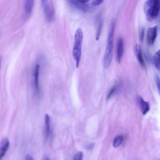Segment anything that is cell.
Segmentation results:
<instances>
[{"label": "cell", "instance_id": "6da1fadb", "mask_svg": "<svg viewBox=\"0 0 160 160\" xmlns=\"http://www.w3.org/2000/svg\"><path fill=\"white\" fill-rule=\"evenodd\" d=\"M115 23L112 21L111 24L108 36V42L106 48V50L103 58V66L104 68H108L111 63L113 54V39H114V32Z\"/></svg>", "mask_w": 160, "mask_h": 160}, {"label": "cell", "instance_id": "7a4b0ae2", "mask_svg": "<svg viewBox=\"0 0 160 160\" xmlns=\"http://www.w3.org/2000/svg\"><path fill=\"white\" fill-rule=\"evenodd\" d=\"M83 40V32L81 28H78L74 34V41L72 48V56L76 62V67H79L81 58V48Z\"/></svg>", "mask_w": 160, "mask_h": 160}, {"label": "cell", "instance_id": "3957f363", "mask_svg": "<svg viewBox=\"0 0 160 160\" xmlns=\"http://www.w3.org/2000/svg\"><path fill=\"white\" fill-rule=\"evenodd\" d=\"M144 10L148 21H152L159 13L160 0H146Z\"/></svg>", "mask_w": 160, "mask_h": 160}, {"label": "cell", "instance_id": "277c9868", "mask_svg": "<svg viewBox=\"0 0 160 160\" xmlns=\"http://www.w3.org/2000/svg\"><path fill=\"white\" fill-rule=\"evenodd\" d=\"M40 66L39 64H36L33 70V87L36 94H39L40 93V85H39V72Z\"/></svg>", "mask_w": 160, "mask_h": 160}, {"label": "cell", "instance_id": "5b68a950", "mask_svg": "<svg viewBox=\"0 0 160 160\" xmlns=\"http://www.w3.org/2000/svg\"><path fill=\"white\" fill-rule=\"evenodd\" d=\"M43 8H44V16L46 17V20L48 22L52 21L54 19V9L52 8V6L49 5L48 4L46 3L42 5Z\"/></svg>", "mask_w": 160, "mask_h": 160}, {"label": "cell", "instance_id": "8992f818", "mask_svg": "<svg viewBox=\"0 0 160 160\" xmlns=\"http://www.w3.org/2000/svg\"><path fill=\"white\" fill-rule=\"evenodd\" d=\"M158 34V28L157 26H154L148 29L147 31V41L149 45L152 44L157 37Z\"/></svg>", "mask_w": 160, "mask_h": 160}, {"label": "cell", "instance_id": "52a82bcc", "mask_svg": "<svg viewBox=\"0 0 160 160\" xmlns=\"http://www.w3.org/2000/svg\"><path fill=\"white\" fill-rule=\"evenodd\" d=\"M124 53V43L121 38H119L117 41L116 45V59L118 63H119L122 59Z\"/></svg>", "mask_w": 160, "mask_h": 160}, {"label": "cell", "instance_id": "ba28073f", "mask_svg": "<svg viewBox=\"0 0 160 160\" xmlns=\"http://www.w3.org/2000/svg\"><path fill=\"white\" fill-rule=\"evenodd\" d=\"M9 141L8 138H3L0 143V160H2L5 156L9 147Z\"/></svg>", "mask_w": 160, "mask_h": 160}, {"label": "cell", "instance_id": "9c48e42d", "mask_svg": "<svg viewBox=\"0 0 160 160\" xmlns=\"http://www.w3.org/2000/svg\"><path fill=\"white\" fill-rule=\"evenodd\" d=\"M51 134V118L48 114L44 115V135L46 139L49 138Z\"/></svg>", "mask_w": 160, "mask_h": 160}, {"label": "cell", "instance_id": "30bf717a", "mask_svg": "<svg viewBox=\"0 0 160 160\" xmlns=\"http://www.w3.org/2000/svg\"><path fill=\"white\" fill-rule=\"evenodd\" d=\"M138 102H139V107H140L141 111L142 112V114L143 115L146 114L150 109L148 102L145 101L141 97L138 98Z\"/></svg>", "mask_w": 160, "mask_h": 160}, {"label": "cell", "instance_id": "8fae6325", "mask_svg": "<svg viewBox=\"0 0 160 160\" xmlns=\"http://www.w3.org/2000/svg\"><path fill=\"white\" fill-rule=\"evenodd\" d=\"M134 52H135V54H136V58L138 59V61L139 63L142 67H144L145 63H144V59H143L141 49V47L138 44L135 45V46H134Z\"/></svg>", "mask_w": 160, "mask_h": 160}, {"label": "cell", "instance_id": "7c38bea8", "mask_svg": "<svg viewBox=\"0 0 160 160\" xmlns=\"http://www.w3.org/2000/svg\"><path fill=\"white\" fill-rule=\"evenodd\" d=\"M33 4H34V0H25L24 11L26 15H29L31 12Z\"/></svg>", "mask_w": 160, "mask_h": 160}, {"label": "cell", "instance_id": "4fadbf2b", "mask_svg": "<svg viewBox=\"0 0 160 160\" xmlns=\"http://www.w3.org/2000/svg\"><path fill=\"white\" fill-rule=\"evenodd\" d=\"M70 2L76 8L81 10V11H86L88 9V6L86 5V4L81 3L76 0H69Z\"/></svg>", "mask_w": 160, "mask_h": 160}, {"label": "cell", "instance_id": "5bb4252c", "mask_svg": "<svg viewBox=\"0 0 160 160\" xmlns=\"http://www.w3.org/2000/svg\"><path fill=\"white\" fill-rule=\"evenodd\" d=\"M123 140H124V137L122 135H118V136H116V138L114 139V141L112 142L113 147L115 148L119 147L123 142Z\"/></svg>", "mask_w": 160, "mask_h": 160}, {"label": "cell", "instance_id": "9a60e30c", "mask_svg": "<svg viewBox=\"0 0 160 160\" xmlns=\"http://www.w3.org/2000/svg\"><path fill=\"white\" fill-rule=\"evenodd\" d=\"M154 63L156 68L160 71V49L158 50L154 56Z\"/></svg>", "mask_w": 160, "mask_h": 160}, {"label": "cell", "instance_id": "2e32d148", "mask_svg": "<svg viewBox=\"0 0 160 160\" xmlns=\"http://www.w3.org/2000/svg\"><path fill=\"white\" fill-rule=\"evenodd\" d=\"M102 21L101 20H99L98 22V28H97V32H96V40H98L99 39V38L100 36V34H101V28H102Z\"/></svg>", "mask_w": 160, "mask_h": 160}, {"label": "cell", "instance_id": "e0dca14e", "mask_svg": "<svg viewBox=\"0 0 160 160\" xmlns=\"http://www.w3.org/2000/svg\"><path fill=\"white\" fill-rule=\"evenodd\" d=\"M117 89V86H114L113 87H112V88L110 89V91H109L108 94V96H107V99L108 100L109 99H110L112 96L114 94V92H116Z\"/></svg>", "mask_w": 160, "mask_h": 160}, {"label": "cell", "instance_id": "ac0fdd59", "mask_svg": "<svg viewBox=\"0 0 160 160\" xmlns=\"http://www.w3.org/2000/svg\"><path fill=\"white\" fill-rule=\"evenodd\" d=\"M83 159V153L81 151H79L76 153L72 160H82Z\"/></svg>", "mask_w": 160, "mask_h": 160}, {"label": "cell", "instance_id": "d6986e66", "mask_svg": "<svg viewBox=\"0 0 160 160\" xmlns=\"http://www.w3.org/2000/svg\"><path fill=\"white\" fill-rule=\"evenodd\" d=\"M104 0H92V5L94 6H98L101 5Z\"/></svg>", "mask_w": 160, "mask_h": 160}, {"label": "cell", "instance_id": "ffe728a7", "mask_svg": "<svg viewBox=\"0 0 160 160\" xmlns=\"http://www.w3.org/2000/svg\"><path fill=\"white\" fill-rule=\"evenodd\" d=\"M156 85L158 86V90L160 93V79L158 76H156Z\"/></svg>", "mask_w": 160, "mask_h": 160}, {"label": "cell", "instance_id": "44dd1931", "mask_svg": "<svg viewBox=\"0 0 160 160\" xmlns=\"http://www.w3.org/2000/svg\"><path fill=\"white\" fill-rule=\"evenodd\" d=\"M25 160H34V159L30 154H27L25 157Z\"/></svg>", "mask_w": 160, "mask_h": 160}, {"label": "cell", "instance_id": "7402d4cb", "mask_svg": "<svg viewBox=\"0 0 160 160\" xmlns=\"http://www.w3.org/2000/svg\"><path fill=\"white\" fill-rule=\"evenodd\" d=\"M94 145V144L93 143H90V144H88V146H87V147H86V149H91L93 148Z\"/></svg>", "mask_w": 160, "mask_h": 160}, {"label": "cell", "instance_id": "603a6c76", "mask_svg": "<svg viewBox=\"0 0 160 160\" xmlns=\"http://www.w3.org/2000/svg\"><path fill=\"white\" fill-rule=\"evenodd\" d=\"M76 1H78L81 3H82V4H86V3L89 2L91 0H76Z\"/></svg>", "mask_w": 160, "mask_h": 160}, {"label": "cell", "instance_id": "cb8c5ba5", "mask_svg": "<svg viewBox=\"0 0 160 160\" xmlns=\"http://www.w3.org/2000/svg\"><path fill=\"white\" fill-rule=\"evenodd\" d=\"M140 35L141 36V39H142L143 36H144V31H143V29L141 30V33H140Z\"/></svg>", "mask_w": 160, "mask_h": 160}, {"label": "cell", "instance_id": "d4e9b609", "mask_svg": "<svg viewBox=\"0 0 160 160\" xmlns=\"http://www.w3.org/2000/svg\"><path fill=\"white\" fill-rule=\"evenodd\" d=\"M41 2H42V4L43 5V4H44L46 3L47 0H41Z\"/></svg>", "mask_w": 160, "mask_h": 160}, {"label": "cell", "instance_id": "484cf974", "mask_svg": "<svg viewBox=\"0 0 160 160\" xmlns=\"http://www.w3.org/2000/svg\"><path fill=\"white\" fill-rule=\"evenodd\" d=\"M46 160H50V159H46Z\"/></svg>", "mask_w": 160, "mask_h": 160}]
</instances>
